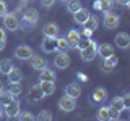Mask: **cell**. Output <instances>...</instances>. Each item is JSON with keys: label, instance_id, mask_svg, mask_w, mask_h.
<instances>
[{"label": "cell", "instance_id": "cell-9", "mask_svg": "<svg viewBox=\"0 0 130 121\" xmlns=\"http://www.w3.org/2000/svg\"><path fill=\"white\" fill-rule=\"evenodd\" d=\"M44 99V94H42V89H41V86H31L29 90H28V100H29L31 103H36L39 102V100Z\"/></svg>", "mask_w": 130, "mask_h": 121}, {"label": "cell", "instance_id": "cell-10", "mask_svg": "<svg viewBox=\"0 0 130 121\" xmlns=\"http://www.w3.org/2000/svg\"><path fill=\"white\" fill-rule=\"evenodd\" d=\"M41 48H42L44 53H52V52H57L55 39H52V37H44L42 42H41Z\"/></svg>", "mask_w": 130, "mask_h": 121}, {"label": "cell", "instance_id": "cell-25", "mask_svg": "<svg viewBox=\"0 0 130 121\" xmlns=\"http://www.w3.org/2000/svg\"><path fill=\"white\" fill-rule=\"evenodd\" d=\"M98 26H99V19H98V16H94V15H89L88 21L85 23V27L94 32V31L98 29Z\"/></svg>", "mask_w": 130, "mask_h": 121}, {"label": "cell", "instance_id": "cell-2", "mask_svg": "<svg viewBox=\"0 0 130 121\" xmlns=\"http://www.w3.org/2000/svg\"><path fill=\"white\" fill-rule=\"evenodd\" d=\"M107 100V90L104 87H96L94 90L89 94V103L91 105H99Z\"/></svg>", "mask_w": 130, "mask_h": 121}, {"label": "cell", "instance_id": "cell-26", "mask_svg": "<svg viewBox=\"0 0 130 121\" xmlns=\"http://www.w3.org/2000/svg\"><path fill=\"white\" fill-rule=\"evenodd\" d=\"M15 100V95L11 94L10 90H2L0 92V103L2 105H8V103H11Z\"/></svg>", "mask_w": 130, "mask_h": 121}, {"label": "cell", "instance_id": "cell-21", "mask_svg": "<svg viewBox=\"0 0 130 121\" xmlns=\"http://www.w3.org/2000/svg\"><path fill=\"white\" fill-rule=\"evenodd\" d=\"M23 18L28 19V21H31V23H34V24H38V21H39V13H38V10H36V8H28V10L24 11Z\"/></svg>", "mask_w": 130, "mask_h": 121}, {"label": "cell", "instance_id": "cell-12", "mask_svg": "<svg viewBox=\"0 0 130 121\" xmlns=\"http://www.w3.org/2000/svg\"><path fill=\"white\" fill-rule=\"evenodd\" d=\"M29 62H31V66L34 68L36 71H41V70H44V68L47 66V60L44 58V56H41V55H36V53L29 58Z\"/></svg>", "mask_w": 130, "mask_h": 121}, {"label": "cell", "instance_id": "cell-23", "mask_svg": "<svg viewBox=\"0 0 130 121\" xmlns=\"http://www.w3.org/2000/svg\"><path fill=\"white\" fill-rule=\"evenodd\" d=\"M11 70H13V62H11L10 58H3L2 62H0V74H8Z\"/></svg>", "mask_w": 130, "mask_h": 121}, {"label": "cell", "instance_id": "cell-40", "mask_svg": "<svg viewBox=\"0 0 130 121\" xmlns=\"http://www.w3.org/2000/svg\"><path fill=\"white\" fill-rule=\"evenodd\" d=\"M80 34H83L85 37H91V34H93V31H89V29H86V27H85L83 29V32H80Z\"/></svg>", "mask_w": 130, "mask_h": 121}, {"label": "cell", "instance_id": "cell-24", "mask_svg": "<svg viewBox=\"0 0 130 121\" xmlns=\"http://www.w3.org/2000/svg\"><path fill=\"white\" fill-rule=\"evenodd\" d=\"M111 108H114L117 113H122L125 110V107H124V100H122V97H114V99L111 100V105H109Z\"/></svg>", "mask_w": 130, "mask_h": 121}, {"label": "cell", "instance_id": "cell-20", "mask_svg": "<svg viewBox=\"0 0 130 121\" xmlns=\"http://www.w3.org/2000/svg\"><path fill=\"white\" fill-rule=\"evenodd\" d=\"M117 65V56H107V58H103V63H101V70H106V71H111L114 66Z\"/></svg>", "mask_w": 130, "mask_h": 121}, {"label": "cell", "instance_id": "cell-13", "mask_svg": "<svg viewBox=\"0 0 130 121\" xmlns=\"http://www.w3.org/2000/svg\"><path fill=\"white\" fill-rule=\"evenodd\" d=\"M59 26H57L55 23H47L46 26L42 27V32L46 37H52V39H57L59 37Z\"/></svg>", "mask_w": 130, "mask_h": 121}, {"label": "cell", "instance_id": "cell-8", "mask_svg": "<svg viewBox=\"0 0 130 121\" xmlns=\"http://www.w3.org/2000/svg\"><path fill=\"white\" fill-rule=\"evenodd\" d=\"M54 65L59 68V70H65V68L70 66V56H68L67 52H59V53L55 55Z\"/></svg>", "mask_w": 130, "mask_h": 121}, {"label": "cell", "instance_id": "cell-17", "mask_svg": "<svg viewBox=\"0 0 130 121\" xmlns=\"http://www.w3.org/2000/svg\"><path fill=\"white\" fill-rule=\"evenodd\" d=\"M73 18H75V23L83 24V26H85V23H86L88 18H89V11L85 10V8H80L78 11H75V13H73Z\"/></svg>", "mask_w": 130, "mask_h": 121}, {"label": "cell", "instance_id": "cell-22", "mask_svg": "<svg viewBox=\"0 0 130 121\" xmlns=\"http://www.w3.org/2000/svg\"><path fill=\"white\" fill-rule=\"evenodd\" d=\"M8 82H21V79H23V73L20 68H15L13 66V70H11L10 73H8Z\"/></svg>", "mask_w": 130, "mask_h": 121}, {"label": "cell", "instance_id": "cell-37", "mask_svg": "<svg viewBox=\"0 0 130 121\" xmlns=\"http://www.w3.org/2000/svg\"><path fill=\"white\" fill-rule=\"evenodd\" d=\"M8 13V5L5 0H0V18H3Z\"/></svg>", "mask_w": 130, "mask_h": 121}, {"label": "cell", "instance_id": "cell-39", "mask_svg": "<svg viewBox=\"0 0 130 121\" xmlns=\"http://www.w3.org/2000/svg\"><path fill=\"white\" fill-rule=\"evenodd\" d=\"M54 3H55V0H41V5L44 8H51Z\"/></svg>", "mask_w": 130, "mask_h": 121}, {"label": "cell", "instance_id": "cell-32", "mask_svg": "<svg viewBox=\"0 0 130 121\" xmlns=\"http://www.w3.org/2000/svg\"><path fill=\"white\" fill-rule=\"evenodd\" d=\"M36 119H39V121H52V113L49 110H42L38 116H36Z\"/></svg>", "mask_w": 130, "mask_h": 121}, {"label": "cell", "instance_id": "cell-31", "mask_svg": "<svg viewBox=\"0 0 130 121\" xmlns=\"http://www.w3.org/2000/svg\"><path fill=\"white\" fill-rule=\"evenodd\" d=\"M99 2H101V11H109L114 8L116 0H99Z\"/></svg>", "mask_w": 130, "mask_h": 121}, {"label": "cell", "instance_id": "cell-15", "mask_svg": "<svg viewBox=\"0 0 130 121\" xmlns=\"http://www.w3.org/2000/svg\"><path fill=\"white\" fill-rule=\"evenodd\" d=\"M65 94L73 97V99H78V97L81 95V87L78 82H70L67 87H65Z\"/></svg>", "mask_w": 130, "mask_h": 121}, {"label": "cell", "instance_id": "cell-19", "mask_svg": "<svg viewBox=\"0 0 130 121\" xmlns=\"http://www.w3.org/2000/svg\"><path fill=\"white\" fill-rule=\"evenodd\" d=\"M41 89H42V94L44 97H47V95H52L55 92V84H54V81H41Z\"/></svg>", "mask_w": 130, "mask_h": 121}, {"label": "cell", "instance_id": "cell-42", "mask_svg": "<svg viewBox=\"0 0 130 121\" xmlns=\"http://www.w3.org/2000/svg\"><path fill=\"white\" fill-rule=\"evenodd\" d=\"M116 2H117V3H120V5H125V7H127V3L130 2V0H116Z\"/></svg>", "mask_w": 130, "mask_h": 121}, {"label": "cell", "instance_id": "cell-34", "mask_svg": "<svg viewBox=\"0 0 130 121\" xmlns=\"http://www.w3.org/2000/svg\"><path fill=\"white\" fill-rule=\"evenodd\" d=\"M5 45H7V32L3 27H0V52L5 48Z\"/></svg>", "mask_w": 130, "mask_h": 121}, {"label": "cell", "instance_id": "cell-27", "mask_svg": "<svg viewBox=\"0 0 130 121\" xmlns=\"http://www.w3.org/2000/svg\"><path fill=\"white\" fill-rule=\"evenodd\" d=\"M98 119H101V121H107V119H111V111H109V107H101L99 110H98Z\"/></svg>", "mask_w": 130, "mask_h": 121}, {"label": "cell", "instance_id": "cell-11", "mask_svg": "<svg viewBox=\"0 0 130 121\" xmlns=\"http://www.w3.org/2000/svg\"><path fill=\"white\" fill-rule=\"evenodd\" d=\"M98 55H99L101 58H107V56L114 55V47H112V44H109V42L98 44Z\"/></svg>", "mask_w": 130, "mask_h": 121}, {"label": "cell", "instance_id": "cell-46", "mask_svg": "<svg viewBox=\"0 0 130 121\" xmlns=\"http://www.w3.org/2000/svg\"><path fill=\"white\" fill-rule=\"evenodd\" d=\"M23 2H26V3H29V2H32V0H23Z\"/></svg>", "mask_w": 130, "mask_h": 121}, {"label": "cell", "instance_id": "cell-7", "mask_svg": "<svg viewBox=\"0 0 130 121\" xmlns=\"http://www.w3.org/2000/svg\"><path fill=\"white\" fill-rule=\"evenodd\" d=\"M20 111H21V107H20V102H16V100H13L11 103L5 105V108H3V115H5L7 118H10V119L18 118Z\"/></svg>", "mask_w": 130, "mask_h": 121}, {"label": "cell", "instance_id": "cell-33", "mask_svg": "<svg viewBox=\"0 0 130 121\" xmlns=\"http://www.w3.org/2000/svg\"><path fill=\"white\" fill-rule=\"evenodd\" d=\"M20 27H21L23 31H28V29H34L36 24L31 23V21H28V19H24V18H21V19H20Z\"/></svg>", "mask_w": 130, "mask_h": 121}, {"label": "cell", "instance_id": "cell-45", "mask_svg": "<svg viewBox=\"0 0 130 121\" xmlns=\"http://www.w3.org/2000/svg\"><path fill=\"white\" fill-rule=\"evenodd\" d=\"M2 90H3V82L0 81V92H2Z\"/></svg>", "mask_w": 130, "mask_h": 121}, {"label": "cell", "instance_id": "cell-1", "mask_svg": "<svg viewBox=\"0 0 130 121\" xmlns=\"http://www.w3.org/2000/svg\"><path fill=\"white\" fill-rule=\"evenodd\" d=\"M80 52H81L80 55H81V60H83V62H91V60H94L96 55H98V44L91 39V42Z\"/></svg>", "mask_w": 130, "mask_h": 121}, {"label": "cell", "instance_id": "cell-5", "mask_svg": "<svg viewBox=\"0 0 130 121\" xmlns=\"http://www.w3.org/2000/svg\"><path fill=\"white\" fill-rule=\"evenodd\" d=\"M32 55H34V52H32V47L26 45V44H21V45H18V47L15 48V58H16V60L26 62V60H29Z\"/></svg>", "mask_w": 130, "mask_h": 121}, {"label": "cell", "instance_id": "cell-14", "mask_svg": "<svg viewBox=\"0 0 130 121\" xmlns=\"http://www.w3.org/2000/svg\"><path fill=\"white\" fill-rule=\"evenodd\" d=\"M116 45L119 48H128L130 47V36L127 32H119L116 36Z\"/></svg>", "mask_w": 130, "mask_h": 121}, {"label": "cell", "instance_id": "cell-43", "mask_svg": "<svg viewBox=\"0 0 130 121\" xmlns=\"http://www.w3.org/2000/svg\"><path fill=\"white\" fill-rule=\"evenodd\" d=\"M78 79H81V81H86V76H85V74H81V73H78Z\"/></svg>", "mask_w": 130, "mask_h": 121}, {"label": "cell", "instance_id": "cell-44", "mask_svg": "<svg viewBox=\"0 0 130 121\" xmlns=\"http://www.w3.org/2000/svg\"><path fill=\"white\" fill-rule=\"evenodd\" d=\"M3 116V107H2V103H0V118Z\"/></svg>", "mask_w": 130, "mask_h": 121}, {"label": "cell", "instance_id": "cell-18", "mask_svg": "<svg viewBox=\"0 0 130 121\" xmlns=\"http://www.w3.org/2000/svg\"><path fill=\"white\" fill-rule=\"evenodd\" d=\"M55 78H57L55 71H52L51 68H47V66L39 71V82L41 81H54L55 82Z\"/></svg>", "mask_w": 130, "mask_h": 121}, {"label": "cell", "instance_id": "cell-16", "mask_svg": "<svg viewBox=\"0 0 130 121\" xmlns=\"http://www.w3.org/2000/svg\"><path fill=\"white\" fill-rule=\"evenodd\" d=\"M80 37H81V36H80V32L76 29H70L67 32V37H65V39H67V42L70 44V48H76V44H78Z\"/></svg>", "mask_w": 130, "mask_h": 121}, {"label": "cell", "instance_id": "cell-28", "mask_svg": "<svg viewBox=\"0 0 130 121\" xmlns=\"http://www.w3.org/2000/svg\"><path fill=\"white\" fill-rule=\"evenodd\" d=\"M55 44H57V50H59V52H67L68 48H70V44L67 42L65 37H57Z\"/></svg>", "mask_w": 130, "mask_h": 121}, {"label": "cell", "instance_id": "cell-4", "mask_svg": "<svg viewBox=\"0 0 130 121\" xmlns=\"http://www.w3.org/2000/svg\"><path fill=\"white\" fill-rule=\"evenodd\" d=\"M103 23H104L106 29H116V27L119 26V23H120V18H119V15H117V13H114L112 10H109V11H104Z\"/></svg>", "mask_w": 130, "mask_h": 121}, {"label": "cell", "instance_id": "cell-48", "mask_svg": "<svg viewBox=\"0 0 130 121\" xmlns=\"http://www.w3.org/2000/svg\"><path fill=\"white\" fill-rule=\"evenodd\" d=\"M60 2H68V0H60Z\"/></svg>", "mask_w": 130, "mask_h": 121}, {"label": "cell", "instance_id": "cell-30", "mask_svg": "<svg viewBox=\"0 0 130 121\" xmlns=\"http://www.w3.org/2000/svg\"><path fill=\"white\" fill-rule=\"evenodd\" d=\"M80 8H81L80 0H68L67 2V10L70 11V13H75V11H78Z\"/></svg>", "mask_w": 130, "mask_h": 121}, {"label": "cell", "instance_id": "cell-38", "mask_svg": "<svg viewBox=\"0 0 130 121\" xmlns=\"http://www.w3.org/2000/svg\"><path fill=\"white\" fill-rule=\"evenodd\" d=\"M122 100H124V107H125V110H130V92H127V94L122 95Z\"/></svg>", "mask_w": 130, "mask_h": 121}, {"label": "cell", "instance_id": "cell-41", "mask_svg": "<svg viewBox=\"0 0 130 121\" xmlns=\"http://www.w3.org/2000/svg\"><path fill=\"white\" fill-rule=\"evenodd\" d=\"M93 7H94V10L101 11V2H99V0H96V2H94V5H93Z\"/></svg>", "mask_w": 130, "mask_h": 121}, {"label": "cell", "instance_id": "cell-6", "mask_svg": "<svg viewBox=\"0 0 130 121\" xmlns=\"http://www.w3.org/2000/svg\"><path fill=\"white\" fill-rule=\"evenodd\" d=\"M3 26L8 31H18L20 29V18L16 13H7L3 16Z\"/></svg>", "mask_w": 130, "mask_h": 121}, {"label": "cell", "instance_id": "cell-36", "mask_svg": "<svg viewBox=\"0 0 130 121\" xmlns=\"http://www.w3.org/2000/svg\"><path fill=\"white\" fill-rule=\"evenodd\" d=\"M89 42H91V37H85V39H81V37H80L78 44H76V48H78V50H83V48L86 47Z\"/></svg>", "mask_w": 130, "mask_h": 121}, {"label": "cell", "instance_id": "cell-47", "mask_svg": "<svg viewBox=\"0 0 130 121\" xmlns=\"http://www.w3.org/2000/svg\"><path fill=\"white\" fill-rule=\"evenodd\" d=\"M127 7H128V8H130V2H128V3H127Z\"/></svg>", "mask_w": 130, "mask_h": 121}, {"label": "cell", "instance_id": "cell-35", "mask_svg": "<svg viewBox=\"0 0 130 121\" xmlns=\"http://www.w3.org/2000/svg\"><path fill=\"white\" fill-rule=\"evenodd\" d=\"M18 118L21 119V121H32V119H36V116L31 115V113H28V111H20Z\"/></svg>", "mask_w": 130, "mask_h": 121}, {"label": "cell", "instance_id": "cell-29", "mask_svg": "<svg viewBox=\"0 0 130 121\" xmlns=\"http://www.w3.org/2000/svg\"><path fill=\"white\" fill-rule=\"evenodd\" d=\"M8 90H10L15 97H18V95L23 92V86H21V82H10V87H8Z\"/></svg>", "mask_w": 130, "mask_h": 121}, {"label": "cell", "instance_id": "cell-3", "mask_svg": "<svg viewBox=\"0 0 130 121\" xmlns=\"http://www.w3.org/2000/svg\"><path fill=\"white\" fill-rule=\"evenodd\" d=\"M75 107H76V100L73 99V97L63 94V95L59 99V108H60L63 113H70V111H73V110H75Z\"/></svg>", "mask_w": 130, "mask_h": 121}]
</instances>
